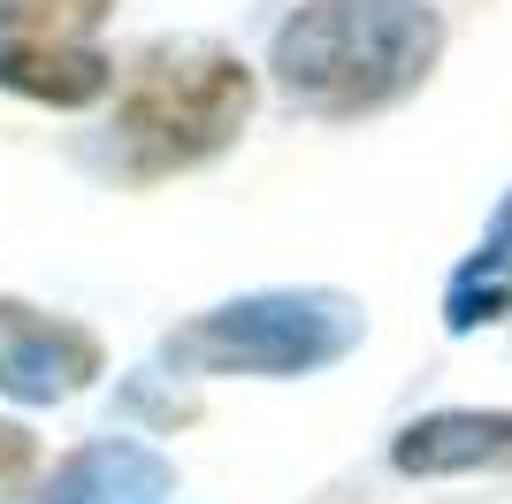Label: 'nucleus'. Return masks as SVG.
I'll return each instance as SVG.
<instances>
[{"label": "nucleus", "mask_w": 512, "mask_h": 504, "mask_svg": "<svg viewBox=\"0 0 512 504\" xmlns=\"http://www.w3.org/2000/svg\"><path fill=\"white\" fill-rule=\"evenodd\" d=\"M237 115H245V77L222 54H153L123 100V130L161 161H192V153L222 146Z\"/></svg>", "instance_id": "f257e3e1"}, {"label": "nucleus", "mask_w": 512, "mask_h": 504, "mask_svg": "<svg viewBox=\"0 0 512 504\" xmlns=\"http://www.w3.org/2000/svg\"><path fill=\"white\" fill-rule=\"evenodd\" d=\"M23 459V436H16V428H0V466H16Z\"/></svg>", "instance_id": "f03ea898"}]
</instances>
